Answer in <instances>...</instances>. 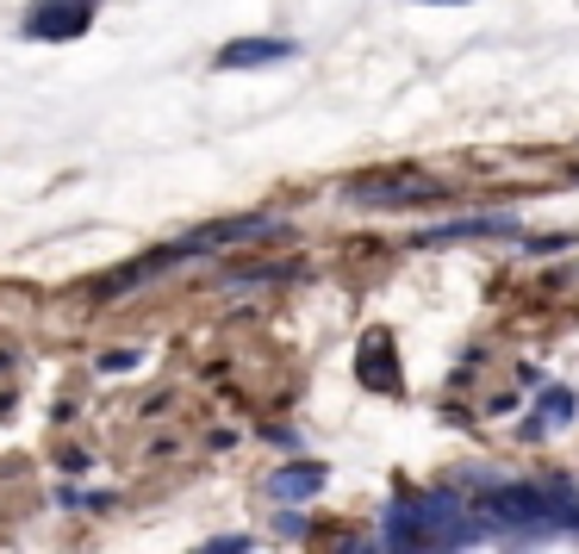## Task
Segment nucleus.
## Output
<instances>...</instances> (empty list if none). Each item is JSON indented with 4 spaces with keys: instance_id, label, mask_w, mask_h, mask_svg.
Listing matches in <instances>:
<instances>
[{
    "instance_id": "f257e3e1",
    "label": "nucleus",
    "mask_w": 579,
    "mask_h": 554,
    "mask_svg": "<svg viewBox=\"0 0 579 554\" xmlns=\"http://www.w3.org/2000/svg\"><path fill=\"white\" fill-rule=\"evenodd\" d=\"M349 200H362V206H430V200H443V181L381 174V181H349Z\"/></svg>"
},
{
    "instance_id": "f03ea898",
    "label": "nucleus",
    "mask_w": 579,
    "mask_h": 554,
    "mask_svg": "<svg viewBox=\"0 0 579 554\" xmlns=\"http://www.w3.org/2000/svg\"><path fill=\"white\" fill-rule=\"evenodd\" d=\"M100 0H38L25 13V38H81Z\"/></svg>"
},
{
    "instance_id": "7ed1b4c3",
    "label": "nucleus",
    "mask_w": 579,
    "mask_h": 554,
    "mask_svg": "<svg viewBox=\"0 0 579 554\" xmlns=\"http://www.w3.org/2000/svg\"><path fill=\"white\" fill-rule=\"evenodd\" d=\"M355 374L374 393H399V362H393V337L386 330H367L362 349H355Z\"/></svg>"
},
{
    "instance_id": "20e7f679",
    "label": "nucleus",
    "mask_w": 579,
    "mask_h": 554,
    "mask_svg": "<svg viewBox=\"0 0 579 554\" xmlns=\"http://www.w3.org/2000/svg\"><path fill=\"white\" fill-rule=\"evenodd\" d=\"M486 511L499 517V523H548L555 517V498L536 493V486H504V493H492Z\"/></svg>"
},
{
    "instance_id": "39448f33",
    "label": "nucleus",
    "mask_w": 579,
    "mask_h": 554,
    "mask_svg": "<svg viewBox=\"0 0 579 554\" xmlns=\"http://www.w3.org/2000/svg\"><path fill=\"white\" fill-rule=\"evenodd\" d=\"M293 44L287 38H237L218 50V69H262V63H287Z\"/></svg>"
},
{
    "instance_id": "423d86ee",
    "label": "nucleus",
    "mask_w": 579,
    "mask_h": 554,
    "mask_svg": "<svg viewBox=\"0 0 579 554\" xmlns=\"http://www.w3.org/2000/svg\"><path fill=\"white\" fill-rule=\"evenodd\" d=\"M467 237H518V218H455V225L418 230V244H467Z\"/></svg>"
},
{
    "instance_id": "0eeeda50",
    "label": "nucleus",
    "mask_w": 579,
    "mask_h": 554,
    "mask_svg": "<svg viewBox=\"0 0 579 554\" xmlns=\"http://www.w3.org/2000/svg\"><path fill=\"white\" fill-rule=\"evenodd\" d=\"M318 486H325V467H318V461H306V467H287V474L269 479L274 498H311Z\"/></svg>"
},
{
    "instance_id": "6e6552de",
    "label": "nucleus",
    "mask_w": 579,
    "mask_h": 554,
    "mask_svg": "<svg viewBox=\"0 0 579 554\" xmlns=\"http://www.w3.org/2000/svg\"><path fill=\"white\" fill-rule=\"evenodd\" d=\"M574 418V393H567V386H548V393H542V430H548V423H567Z\"/></svg>"
},
{
    "instance_id": "1a4fd4ad",
    "label": "nucleus",
    "mask_w": 579,
    "mask_h": 554,
    "mask_svg": "<svg viewBox=\"0 0 579 554\" xmlns=\"http://www.w3.org/2000/svg\"><path fill=\"white\" fill-rule=\"evenodd\" d=\"M100 368H106V374H125V368H137V355L132 349H113V355H100Z\"/></svg>"
},
{
    "instance_id": "9d476101",
    "label": "nucleus",
    "mask_w": 579,
    "mask_h": 554,
    "mask_svg": "<svg viewBox=\"0 0 579 554\" xmlns=\"http://www.w3.org/2000/svg\"><path fill=\"white\" fill-rule=\"evenodd\" d=\"M200 554H250V542L243 535H218L213 549H200Z\"/></svg>"
},
{
    "instance_id": "9b49d317",
    "label": "nucleus",
    "mask_w": 579,
    "mask_h": 554,
    "mask_svg": "<svg viewBox=\"0 0 579 554\" xmlns=\"http://www.w3.org/2000/svg\"><path fill=\"white\" fill-rule=\"evenodd\" d=\"M424 7H467V0H424Z\"/></svg>"
},
{
    "instance_id": "f8f14e48",
    "label": "nucleus",
    "mask_w": 579,
    "mask_h": 554,
    "mask_svg": "<svg viewBox=\"0 0 579 554\" xmlns=\"http://www.w3.org/2000/svg\"><path fill=\"white\" fill-rule=\"evenodd\" d=\"M349 554H367V549H349Z\"/></svg>"
}]
</instances>
